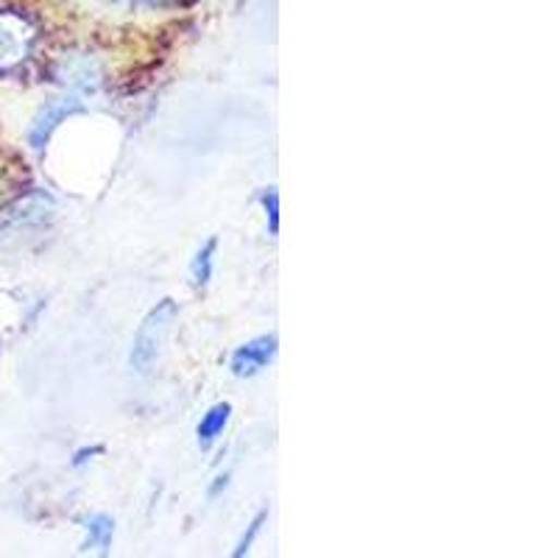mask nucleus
Segmentation results:
<instances>
[{"instance_id":"obj_1","label":"nucleus","mask_w":558,"mask_h":558,"mask_svg":"<svg viewBox=\"0 0 558 558\" xmlns=\"http://www.w3.org/2000/svg\"><path fill=\"white\" fill-rule=\"evenodd\" d=\"M173 318H177V305H173V299H162L146 318L140 324L137 336H134L132 343V368L137 375H148L157 361L159 349L166 343L168 330H171Z\"/></svg>"},{"instance_id":"obj_2","label":"nucleus","mask_w":558,"mask_h":558,"mask_svg":"<svg viewBox=\"0 0 558 558\" xmlns=\"http://www.w3.org/2000/svg\"><path fill=\"white\" fill-rule=\"evenodd\" d=\"M34 45V28L23 14L0 12V70L17 68Z\"/></svg>"},{"instance_id":"obj_3","label":"nucleus","mask_w":558,"mask_h":558,"mask_svg":"<svg viewBox=\"0 0 558 558\" xmlns=\"http://www.w3.org/2000/svg\"><path fill=\"white\" fill-rule=\"evenodd\" d=\"M76 112H82V101H78L76 96H64V98H57V101H51V104H45V107L39 109L37 118H34L32 132H28V143H32L34 148H43L45 143H48V137L57 132L59 123Z\"/></svg>"},{"instance_id":"obj_4","label":"nucleus","mask_w":558,"mask_h":558,"mask_svg":"<svg viewBox=\"0 0 558 558\" xmlns=\"http://www.w3.org/2000/svg\"><path fill=\"white\" fill-rule=\"evenodd\" d=\"M274 355H277V336H263L257 338V341L238 349L229 366H232V375L254 377L257 372H263V368L271 363Z\"/></svg>"},{"instance_id":"obj_5","label":"nucleus","mask_w":558,"mask_h":558,"mask_svg":"<svg viewBox=\"0 0 558 558\" xmlns=\"http://www.w3.org/2000/svg\"><path fill=\"white\" fill-rule=\"evenodd\" d=\"M229 413H232L229 402H221V405L209 408L207 416H204L202 425H198V445L209 447L218 436H221L223 427H227V422H229Z\"/></svg>"},{"instance_id":"obj_6","label":"nucleus","mask_w":558,"mask_h":558,"mask_svg":"<svg viewBox=\"0 0 558 558\" xmlns=\"http://www.w3.org/2000/svg\"><path fill=\"white\" fill-rule=\"evenodd\" d=\"M216 248H218V241H216V238H209V241L204 243L202 248H198L196 257H193L191 274H193V282H196V286H207L209 277H213V260H216Z\"/></svg>"},{"instance_id":"obj_7","label":"nucleus","mask_w":558,"mask_h":558,"mask_svg":"<svg viewBox=\"0 0 558 558\" xmlns=\"http://www.w3.org/2000/svg\"><path fill=\"white\" fill-rule=\"evenodd\" d=\"M112 531H114V522L109 517L98 514L87 522V547H101L107 550L109 542H112Z\"/></svg>"},{"instance_id":"obj_8","label":"nucleus","mask_w":558,"mask_h":558,"mask_svg":"<svg viewBox=\"0 0 558 558\" xmlns=\"http://www.w3.org/2000/svg\"><path fill=\"white\" fill-rule=\"evenodd\" d=\"M263 207H266L268 223H271V235H277L279 232V196L274 187H268V191L263 193Z\"/></svg>"},{"instance_id":"obj_9","label":"nucleus","mask_w":558,"mask_h":558,"mask_svg":"<svg viewBox=\"0 0 558 558\" xmlns=\"http://www.w3.org/2000/svg\"><path fill=\"white\" fill-rule=\"evenodd\" d=\"M266 511H260V514L254 517V522L252 525H248V533H243V539H241V545H238V550H235V556H243V553H248V547H252V542L257 539V533H260V527H263V522H266Z\"/></svg>"}]
</instances>
